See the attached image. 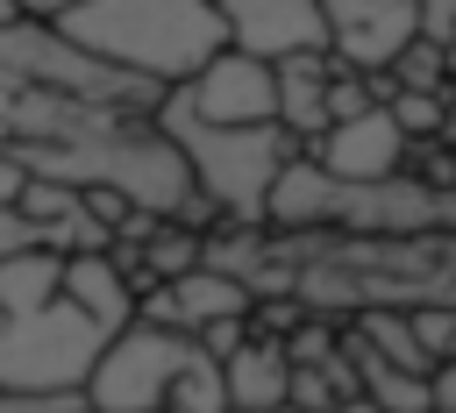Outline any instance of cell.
Listing matches in <instances>:
<instances>
[{
	"mask_svg": "<svg viewBox=\"0 0 456 413\" xmlns=\"http://www.w3.org/2000/svg\"><path fill=\"white\" fill-rule=\"evenodd\" d=\"M64 292V256L28 249V256H0V313H50Z\"/></svg>",
	"mask_w": 456,
	"mask_h": 413,
	"instance_id": "15",
	"label": "cell"
},
{
	"mask_svg": "<svg viewBox=\"0 0 456 413\" xmlns=\"http://www.w3.org/2000/svg\"><path fill=\"white\" fill-rule=\"evenodd\" d=\"M449 356H456V349H449Z\"/></svg>",
	"mask_w": 456,
	"mask_h": 413,
	"instance_id": "27",
	"label": "cell"
},
{
	"mask_svg": "<svg viewBox=\"0 0 456 413\" xmlns=\"http://www.w3.org/2000/svg\"><path fill=\"white\" fill-rule=\"evenodd\" d=\"M413 21H420V43H449V28H456V0H413Z\"/></svg>",
	"mask_w": 456,
	"mask_h": 413,
	"instance_id": "20",
	"label": "cell"
},
{
	"mask_svg": "<svg viewBox=\"0 0 456 413\" xmlns=\"http://www.w3.org/2000/svg\"><path fill=\"white\" fill-rule=\"evenodd\" d=\"M328 78H335V57H328V50L271 64V85H278L271 121H278V128H285L299 150H314V142L328 135Z\"/></svg>",
	"mask_w": 456,
	"mask_h": 413,
	"instance_id": "12",
	"label": "cell"
},
{
	"mask_svg": "<svg viewBox=\"0 0 456 413\" xmlns=\"http://www.w3.org/2000/svg\"><path fill=\"white\" fill-rule=\"evenodd\" d=\"M192 356L185 335L171 328H150V320H128L100 342V356L86 363L78 377V406L86 413H164V392L178 377V363Z\"/></svg>",
	"mask_w": 456,
	"mask_h": 413,
	"instance_id": "5",
	"label": "cell"
},
{
	"mask_svg": "<svg viewBox=\"0 0 456 413\" xmlns=\"http://www.w3.org/2000/svg\"><path fill=\"white\" fill-rule=\"evenodd\" d=\"M328 21V57L356 78H385L406 43H420L413 0H321Z\"/></svg>",
	"mask_w": 456,
	"mask_h": 413,
	"instance_id": "6",
	"label": "cell"
},
{
	"mask_svg": "<svg viewBox=\"0 0 456 413\" xmlns=\"http://www.w3.org/2000/svg\"><path fill=\"white\" fill-rule=\"evenodd\" d=\"M0 21H14V7H7V0H0Z\"/></svg>",
	"mask_w": 456,
	"mask_h": 413,
	"instance_id": "26",
	"label": "cell"
},
{
	"mask_svg": "<svg viewBox=\"0 0 456 413\" xmlns=\"http://www.w3.org/2000/svg\"><path fill=\"white\" fill-rule=\"evenodd\" d=\"M21 192H28V164L0 150V206H21Z\"/></svg>",
	"mask_w": 456,
	"mask_h": 413,
	"instance_id": "23",
	"label": "cell"
},
{
	"mask_svg": "<svg viewBox=\"0 0 456 413\" xmlns=\"http://www.w3.org/2000/svg\"><path fill=\"white\" fill-rule=\"evenodd\" d=\"M50 28L64 43H78L86 57H100L128 78H150L164 93L228 50L214 0H71L64 14H50Z\"/></svg>",
	"mask_w": 456,
	"mask_h": 413,
	"instance_id": "2",
	"label": "cell"
},
{
	"mask_svg": "<svg viewBox=\"0 0 456 413\" xmlns=\"http://www.w3.org/2000/svg\"><path fill=\"white\" fill-rule=\"evenodd\" d=\"M406 320H413V342L428 363H442L456 349V306H406Z\"/></svg>",
	"mask_w": 456,
	"mask_h": 413,
	"instance_id": "19",
	"label": "cell"
},
{
	"mask_svg": "<svg viewBox=\"0 0 456 413\" xmlns=\"http://www.w3.org/2000/svg\"><path fill=\"white\" fill-rule=\"evenodd\" d=\"M164 413H228V385H221V363L192 342V356L178 363L171 392H164Z\"/></svg>",
	"mask_w": 456,
	"mask_h": 413,
	"instance_id": "16",
	"label": "cell"
},
{
	"mask_svg": "<svg viewBox=\"0 0 456 413\" xmlns=\"http://www.w3.org/2000/svg\"><path fill=\"white\" fill-rule=\"evenodd\" d=\"M178 100H185V114L192 121H207V128H264L271 121V107H278V85H271V64H256V57H242V50H221V57H207L185 85H171Z\"/></svg>",
	"mask_w": 456,
	"mask_h": 413,
	"instance_id": "7",
	"label": "cell"
},
{
	"mask_svg": "<svg viewBox=\"0 0 456 413\" xmlns=\"http://www.w3.org/2000/svg\"><path fill=\"white\" fill-rule=\"evenodd\" d=\"M306 157H314L328 178H342V185H378V178H399V171L413 164V142L399 135V121H392L385 107H363V114L335 121Z\"/></svg>",
	"mask_w": 456,
	"mask_h": 413,
	"instance_id": "10",
	"label": "cell"
},
{
	"mask_svg": "<svg viewBox=\"0 0 456 413\" xmlns=\"http://www.w3.org/2000/svg\"><path fill=\"white\" fill-rule=\"evenodd\" d=\"M385 93H449V64H442V50H435V43H406L399 64L378 78V100H385Z\"/></svg>",
	"mask_w": 456,
	"mask_h": 413,
	"instance_id": "17",
	"label": "cell"
},
{
	"mask_svg": "<svg viewBox=\"0 0 456 413\" xmlns=\"http://www.w3.org/2000/svg\"><path fill=\"white\" fill-rule=\"evenodd\" d=\"M214 7H221V36H228V50L256 57V64H285V57H314V50H328L321 0H214Z\"/></svg>",
	"mask_w": 456,
	"mask_h": 413,
	"instance_id": "8",
	"label": "cell"
},
{
	"mask_svg": "<svg viewBox=\"0 0 456 413\" xmlns=\"http://www.w3.org/2000/svg\"><path fill=\"white\" fill-rule=\"evenodd\" d=\"M71 313H86L100 335H114V328H128L135 320V292H128V278L114 271V256L100 249V256H64V292H57Z\"/></svg>",
	"mask_w": 456,
	"mask_h": 413,
	"instance_id": "13",
	"label": "cell"
},
{
	"mask_svg": "<svg viewBox=\"0 0 456 413\" xmlns=\"http://www.w3.org/2000/svg\"><path fill=\"white\" fill-rule=\"evenodd\" d=\"M428 413H456V356H442L428 370Z\"/></svg>",
	"mask_w": 456,
	"mask_h": 413,
	"instance_id": "22",
	"label": "cell"
},
{
	"mask_svg": "<svg viewBox=\"0 0 456 413\" xmlns=\"http://www.w3.org/2000/svg\"><path fill=\"white\" fill-rule=\"evenodd\" d=\"M328 413H378V406H370V399H363V392H349V399H335V406H328Z\"/></svg>",
	"mask_w": 456,
	"mask_h": 413,
	"instance_id": "24",
	"label": "cell"
},
{
	"mask_svg": "<svg viewBox=\"0 0 456 413\" xmlns=\"http://www.w3.org/2000/svg\"><path fill=\"white\" fill-rule=\"evenodd\" d=\"M150 121H157V135L185 157V178H192V192H200V206H207L214 221H228V228H264V199H271L278 171L299 157V142H292L278 121H264V128H207V121L185 114L178 93H164Z\"/></svg>",
	"mask_w": 456,
	"mask_h": 413,
	"instance_id": "3",
	"label": "cell"
},
{
	"mask_svg": "<svg viewBox=\"0 0 456 413\" xmlns=\"http://www.w3.org/2000/svg\"><path fill=\"white\" fill-rule=\"evenodd\" d=\"M135 320H150V328H171V335H207L214 320H256V299H249V285H235L228 271H185V278H171V285H150L142 299H135Z\"/></svg>",
	"mask_w": 456,
	"mask_h": 413,
	"instance_id": "9",
	"label": "cell"
},
{
	"mask_svg": "<svg viewBox=\"0 0 456 413\" xmlns=\"http://www.w3.org/2000/svg\"><path fill=\"white\" fill-rule=\"evenodd\" d=\"M264 228H278V235H449L456 192L420 171H399L378 185H342L299 150L264 199Z\"/></svg>",
	"mask_w": 456,
	"mask_h": 413,
	"instance_id": "1",
	"label": "cell"
},
{
	"mask_svg": "<svg viewBox=\"0 0 456 413\" xmlns=\"http://www.w3.org/2000/svg\"><path fill=\"white\" fill-rule=\"evenodd\" d=\"M100 342L107 335L64 299L50 313H0V399H71Z\"/></svg>",
	"mask_w": 456,
	"mask_h": 413,
	"instance_id": "4",
	"label": "cell"
},
{
	"mask_svg": "<svg viewBox=\"0 0 456 413\" xmlns=\"http://www.w3.org/2000/svg\"><path fill=\"white\" fill-rule=\"evenodd\" d=\"M392 121H399V135L420 150V142H442V121H449V93H385L378 100Z\"/></svg>",
	"mask_w": 456,
	"mask_h": 413,
	"instance_id": "18",
	"label": "cell"
},
{
	"mask_svg": "<svg viewBox=\"0 0 456 413\" xmlns=\"http://www.w3.org/2000/svg\"><path fill=\"white\" fill-rule=\"evenodd\" d=\"M342 349H349V370H356V392L378 406V413H428V377L420 370H399V363H385V356H370L356 335H342Z\"/></svg>",
	"mask_w": 456,
	"mask_h": 413,
	"instance_id": "14",
	"label": "cell"
},
{
	"mask_svg": "<svg viewBox=\"0 0 456 413\" xmlns=\"http://www.w3.org/2000/svg\"><path fill=\"white\" fill-rule=\"evenodd\" d=\"M442 64H449V100H456V28H449V43H442Z\"/></svg>",
	"mask_w": 456,
	"mask_h": 413,
	"instance_id": "25",
	"label": "cell"
},
{
	"mask_svg": "<svg viewBox=\"0 0 456 413\" xmlns=\"http://www.w3.org/2000/svg\"><path fill=\"white\" fill-rule=\"evenodd\" d=\"M221 385H228V413H278L285 406V385H292L285 342L249 320V335L221 356Z\"/></svg>",
	"mask_w": 456,
	"mask_h": 413,
	"instance_id": "11",
	"label": "cell"
},
{
	"mask_svg": "<svg viewBox=\"0 0 456 413\" xmlns=\"http://www.w3.org/2000/svg\"><path fill=\"white\" fill-rule=\"evenodd\" d=\"M28 249H43L36 228H28V214L21 206H0V256H28Z\"/></svg>",
	"mask_w": 456,
	"mask_h": 413,
	"instance_id": "21",
	"label": "cell"
}]
</instances>
